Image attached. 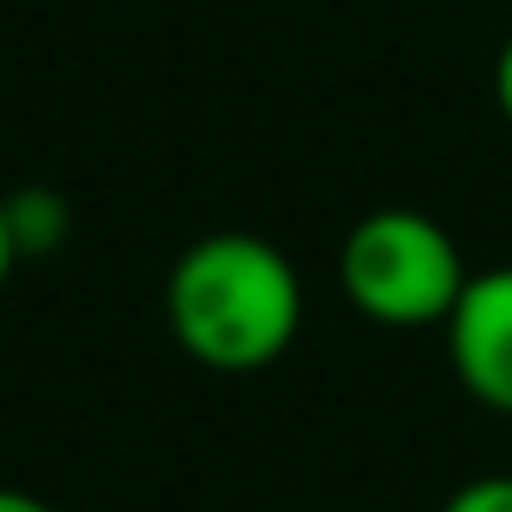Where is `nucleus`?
<instances>
[{
  "label": "nucleus",
  "mask_w": 512,
  "mask_h": 512,
  "mask_svg": "<svg viewBox=\"0 0 512 512\" xmlns=\"http://www.w3.org/2000/svg\"><path fill=\"white\" fill-rule=\"evenodd\" d=\"M7 223H13V241H19V260L31 253H55L73 229V211L61 193L49 187H25V193H7Z\"/></svg>",
  "instance_id": "20e7f679"
},
{
  "label": "nucleus",
  "mask_w": 512,
  "mask_h": 512,
  "mask_svg": "<svg viewBox=\"0 0 512 512\" xmlns=\"http://www.w3.org/2000/svg\"><path fill=\"white\" fill-rule=\"evenodd\" d=\"M470 266L452 229L416 205H374L344 229L338 247V290L344 302L392 332L440 326L464 290Z\"/></svg>",
  "instance_id": "f03ea898"
},
{
  "label": "nucleus",
  "mask_w": 512,
  "mask_h": 512,
  "mask_svg": "<svg viewBox=\"0 0 512 512\" xmlns=\"http://www.w3.org/2000/svg\"><path fill=\"white\" fill-rule=\"evenodd\" d=\"M163 320L199 368L260 374L290 356L302 332V272L272 235L211 229L175 253L163 278Z\"/></svg>",
  "instance_id": "f257e3e1"
},
{
  "label": "nucleus",
  "mask_w": 512,
  "mask_h": 512,
  "mask_svg": "<svg viewBox=\"0 0 512 512\" xmlns=\"http://www.w3.org/2000/svg\"><path fill=\"white\" fill-rule=\"evenodd\" d=\"M494 109H500V121L512 127V31H506V43L494 49Z\"/></svg>",
  "instance_id": "423d86ee"
},
{
  "label": "nucleus",
  "mask_w": 512,
  "mask_h": 512,
  "mask_svg": "<svg viewBox=\"0 0 512 512\" xmlns=\"http://www.w3.org/2000/svg\"><path fill=\"white\" fill-rule=\"evenodd\" d=\"M13 266H19V241H13V223H7V193H0V290H7Z\"/></svg>",
  "instance_id": "0eeeda50"
},
{
  "label": "nucleus",
  "mask_w": 512,
  "mask_h": 512,
  "mask_svg": "<svg viewBox=\"0 0 512 512\" xmlns=\"http://www.w3.org/2000/svg\"><path fill=\"white\" fill-rule=\"evenodd\" d=\"M0 512H61V506H49V500L31 494V488H0Z\"/></svg>",
  "instance_id": "6e6552de"
},
{
  "label": "nucleus",
  "mask_w": 512,
  "mask_h": 512,
  "mask_svg": "<svg viewBox=\"0 0 512 512\" xmlns=\"http://www.w3.org/2000/svg\"><path fill=\"white\" fill-rule=\"evenodd\" d=\"M440 332L464 398L494 416H512V266L470 272Z\"/></svg>",
  "instance_id": "7ed1b4c3"
},
{
  "label": "nucleus",
  "mask_w": 512,
  "mask_h": 512,
  "mask_svg": "<svg viewBox=\"0 0 512 512\" xmlns=\"http://www.w3.org/2000/svg\"><path fill=\"white\" fill-rule=\"evenodd\" d=\"M440 512H512V470H482L470 482H458Z\"/></svg>",
  "instance_id": "39448f33"
}]
</instances>
